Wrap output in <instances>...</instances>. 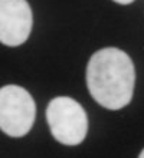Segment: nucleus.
<instances>
[{
	"label": "nucleus",
	"mask_w": 144,
	"mask_h": 158,
	"mask_svg": "<svg viewBox=\"0 0 144 158\" xmlns=\"http://www.w3.org/2000/svg\"><path fill=\"white\" fill-rule=\"evenodd\" d=\"M138 158H144V150L140 152V155H138Z\"/></svg>",
	"instance_id": "obj_6"
},
{
	"label": "nucleus",
	"mask_w": 144,
	"mask_h": 158,
	"mask_svg": "<svg viewBox=\"0 0 144 158\" xmlns=\"http://www.w3.org/2000/svg\"><path fill=\"white\" fill-rule=\"evenodd\" d=\"M136 83L131 58L117 48H104L91 56L86 66V85L91 96L111 111L130 104Z\"/></svg>",
	"instance_id": "obj_1"
},
{
	"label": "nucleus",
	"mask_w": 144,
	"mask_h": 158,
	"mask_svg": "<svg viewBox=\"0 0 144 158\" xmlns=\"http://www.w3.org/2000/svg\"><path fill=\"white\" fill-rule=\"evenodd\" d=\"M32 9L26 0H0V43L19 46L32 32Z\"/></svg>",
	"instance_id": "obj_4"
},
{
	"label": "nucleus",
	"mask_w": 144,
	"mask_h": 158,
	"mask_svg": "<svg viewBox=\"0 0 144 158\" xmlns=\"http://www.w3.org/2000/svg\"><path fill=\"white\" fill-rule=\"evenodd\" d=\"M46 121L54 138L63 145H78L88 132V117L79 102L58 96L46 108Z\"/></svg>",
	"instance_id": "obj_2"
},
{
	"label": "nucleus",
	"mask_w": 144,
	"mask_h": 158,
	"mask_svg": "<svg viewBox=\"0 0 144 158\" xmlns=\"http://www.w3.org/2000/svg\"><path fill=\"white\" fill-rule=\"evenodd\" d=\"M112 2H115V3H118V4H130L134 0H112Z\"/></svg>",
	"instance_id": "obj_5"
},
{
	"label": "nucleus",
	"mask_w": 144,
	"mask_h": 158,
	"mask_svg": "<svg viewBox=\"0 0 144 158\" xmlns=\"http://www.w3.org/2000/svg\"><path fill=\"white\" fill-rule=\"evenodd\" d=\"M36 105L25 88L6 85L0 88V129L13 138L25 137L32 129Z\"/></svg>",
	"instance_id": "obj_3"
}]
</instances>
